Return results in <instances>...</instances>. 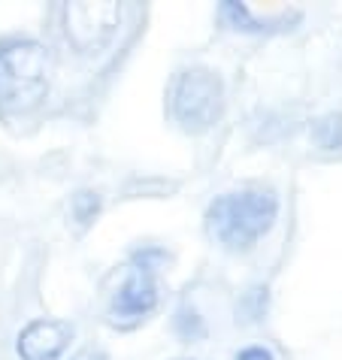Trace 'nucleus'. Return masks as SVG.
I'll use <instances>...</instances> for the list:
<instances>
[{
    "label": "nucleus",
    "instance_id": "obj_12",
    "mask_svg": "<svg viewBox=\"0 0 342 360\" xmlns=\"http://www.w3.org/2000/svg\"><path fill=\"white\" fill-rule=\"evenodd\" d=\"M70 360H109L103 352H100V348H82V352L79 354H73Z\"/></svg>",
    "mask_w": 342,
    "mask_h": 360
},
{
    "label": "nucleus",
    "instance_id": "obj_3",
    "mask_svg": "<svg viewBox=\"0 0 342 360\" xmlns=\"http://www.w3.org/2000/svg\"><path fill=\"white\" fill-rule=\"evenodd\" d=\"M224 103V79L206 64H188L176 70L167 85V115L185 134H206L209 127H215Z\"/></svg>",
    "mask_w": 342,
    "mask_h": 360
},
{
    "label": "nucleus",
    "instance_id": "obj_6",
    "mask_svg": "<svg viewBox=\"0 0 342 360\" xmlns=\"http://www.w3.org/2000/svg\"><path fill=\"white\" fill-rule=\"evenodd\" d=\"M76 336V327L64 318H34L15 336L18 360H61Z\"/></svg>",
    "mask_w": 342,
    "mask_h": 360
},
{
    "label": "nucleus",
    "instance_id": "obj_5",
    "mask_svg": "<svg viewBox=\"0 0 342 360\" xmlns=\"http://www.w3.org/2000/svg\"><path fill=\"white\" fill-rule=\"evenodd\" d=\"M158 303H160L158 273L155 269L130 264L125 269L118 288L113 291V297H109V321L122 330L137 327L155 312Z\"/></svg>",
    "mask_w": 342,
    "mask_h": 360
},
{
    "label": "nucleus",
    "instance_id": "obj_1",
    "mask_svg": "<svg viewBox=\"0 0 342 360\" xmlns=\"http://www.w3.org/2000/svg\"><path fill=\"white\" fill-rule=\"evenodd\" d=\"M55 82L52 49L27 34L0 37V118L25 124L43 112Z\"/></svg>",
    "mask_w": 342,
    "mask_h": 360
},
{
    "label": "nucleus",
    "instance_id": "obj_13",
    "mask_svg": "<svg viewBox=\"0 0 342 360\" xmlns=\"http://www.w3.org/2000/svg\"><path fill=\"white\" fill-rule=\"evenodd\" d=\"M182 360H194V357H182Z\"/></svg>",
    "mask_w": 342,
    "mask_h": 360
},
{
    "label": "nucleus",
    "instance_id": "obj_4",
    "mask_svg": "<svg viewBox=\"0 0 342 360\" xmlns=\"http://www.w3.org/2000/svg\"><path fill=\"white\" fill-rule=\"evenodd\" d=\"M58 37L73 61H100L118 43L130 9L122 4H64L55 9Z\"/></svg>",
    "mask_w": 342,
    "mask_h": 360
},
{
    "label": "nucleus",
    "instance_id": "obj_9",
    "mask_svg": "<svg viewBox=\"0 0 342 360\" xmlns=\"http://www.w3.org/2000/svg\"><path fill=\"white\" fill-rule=\"evenodd\" d=\"M173 330L182 339H188V342H194V339L200 336H206V321H203V315L197 312V309H191V306H182L176 312L173 318Z\"/></svg>",
    "mask_w": 342,
    "mask_h": 360
},
{
    "label": "nucleus",
    "instance_id": "obj_2",
    "mask_svg": "<svg viewBox=\"0 0 342 360\" xmlns=\"http://www.w3.org/2000/svg\"><path fill=\"white\" fill-rule=\"evenodd\" d=\"M281 212V197L273 185H239L234 191L213 197L206 206V233L224 252L246 255L270 236Z\"/></svg>",
    "mask_w": 342,
    "mask_h": 360
},
{
    "label": "nucleus",
    "instance_id": "obj_10",
    "mask_svg": "<svg viewBox=\"0 0 342 360\" xmlns=\"http://www.w3.org/2000/svg\"><path fill=\"white\" fill-rule=\"evenodd\" d=\"M100 206H103V200H100L97 191H76L73 200H70V212H73V218L79 224H91L97 212H100Z\"/></svg>",
    "mask_w": 342,
    "mask_h": 360
},
{
    "label": "nucleus",
    "instance_id": "obj_11",
    "mask_svg": "<svg viewBox=\"0 0 342 360\" xmlns=\"http://www.w3.org/2000/svg\"><path fill=\"white\" fill-rule=\"evenodd\" d=\"M234 360H276V354L270 352L267 345L251 342V345H243V348H239V352L234 354Z\"/></svg>",
    "mask_w": 342,
    "mask_h": 360
},
{
    "label": "nucleus",
    "instance_id": "obj_7",
    "mask_svg": "<svg viewBox=\"0 0 342 360\" xmlns=\"http://www.w3.org/2000/svg\"><path fill=\"white\" fill-rule=\"evenodd\" d=\"M218 15L224 18L230 27L236 31H270V27H288L291 22H297L300 13H285V9H273V13L260 15L255 6L248 4H224L218 9Z\"/></svg>",
    "mask_w": 342,
    "mask_h": 360
},
{
    "label": "nucleus",
    "instance_id": "obj_8",
    "mask_svg": "<svg viewBox=\"0 0 342 360\" xmlns=\"http://www.w3.org/2000/svg\"><path fill=\"white\" fill-rule=\"evenodd\" d=\"M312 143H315L321 152H339L342 148V112H324L312 122Z\"/></svg>",
    "mask_w": 342,
    "mask_h": 360
}]
</instances>
